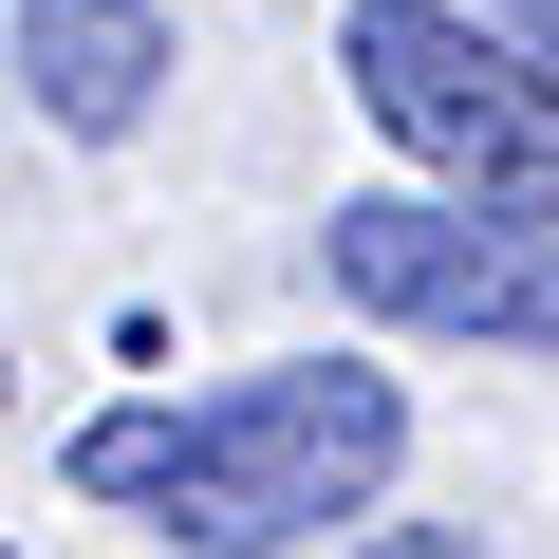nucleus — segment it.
I'll return each mask as SVG.
<instances>
[{
    "mask_svg": "<svg viewBox=\"0 0 559 559\" xmlns=\"http://www.w3.org/2000/svg\"><path fill=\"white\" fill-rule=\"evenodd\" d=\"M373 559H466V540H373Z\"/></svg>",
    "mask_w": 559,
    "mask_h": 559,
    "instance_id": "nucleus-6",
    "label": "nucleus"
},
{
    "mask_svg": "<svg viewBox=\"0 0 559 559\" xmlns=\"http://www.w3.org/2000/svg\"><path fill=\"white\" fill-rule=\"evenodd\" d=\"M0 559H20V540H0Z\"/></svg>",
    "mask_w": 559,
    "mask_h": 559,
    "instance_id": "nucleus-7",
    "label": "nucleus"
},
{
    "mask_svg": "<svg viewBox=\"0 0 559 559\" xmlns=\"http://www.w3.org/2000/svg\"><path fill=\"white\" fill-rule=\"evenodd\" d=\"M466 20H485L503 57H540V75H559V0H466Z\"/></svg>",
    "mask_w": 559,
    "mask_h": 559,
    "instance_id": "nucleus-5",
    "label": "nucleus"
},
{
    "mask_svg": "<svg viewBox=\"0 0 559 559\" xmlns=\"http://www.w3.org/2000/svg\"><path fill=\"white\" fill-rule=\"evenodd\" d=\"M318 280L392 336H466V355H559V224L448 205V187H355L318 224Z\"/></svg>",
    "mask_w": 559,
    "mask_h": 559,
    "instance_id": "nucleus-3",
    "label": "nucleus"
},
{
    "mask_svg": "<svg viewBox=\"0 0 559 559\" xmlns=\"http://www.w3.org/2000/svg\"><path fill=\"white\" fill-rule=\"evenodd\" d=\"M336 75L411 150V187L503 205V224H559V75L503 57L466 0H336Z\"/></svg>",
    "mask_w": 559,
    "mask_h": 559,
    "instance_id": "nucleus-2",
    "label": "nucleus"
},
{
    "mask_svg": "<svg viewBox=\"0 0 559 559\" xmlns=\"http://www.w3.org/2000/svg\"><path fill=\"white\" fill-rule=\"evenodd\" d=\"M411 466V392L355 355H280L224 392H150L75 429V503L187 540V559H299L336 522H373V485Z\"/></svg>",
    "mask_w": 559,
    "mask_h": 559,
    "instance_id": "nucleus-1",
    "label": "nucleus"
},
{
    "mask_svg": "<svg viewBox=\"0 0 559 559\" xmlns=\"http://www.w3.org/2000/svg\"><path fill=\"white\" fill-rule=\"evenodd\" d=\"M0 57H20L38 131H75V150H131L168 112V20H150V0H20Z\"/></svg>",
    "mask_w": 559,
    "mask_h": 559,
    "instance_id": "nucleus-4",
    "label": "nucleus"
}]
</instances>
